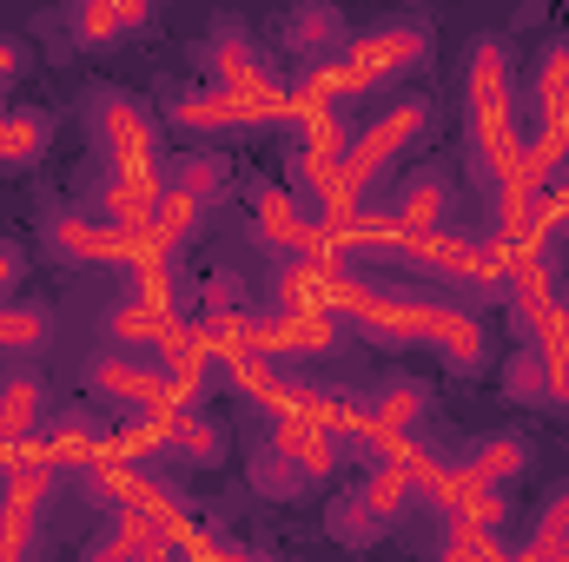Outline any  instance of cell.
Wrapping results in <instances>:
<instances>
[{"label": "cell", "instance_id": "27", "mask_svg": "<svg viewBox=\"0 0 569 562\" xmlns=\"http://www.w3.org/2000/svg\"><path fill=\"white\" fill-rule=\"evenodd\" d=\"M530 107L550 113V107H569V40H550L543 60H537V87H530Z\"/></svg>", "mask_w": 569, "mask_h": 562}, {"label": "cell", "instance_id": "6", "mask_svg": "<svg viewBox=\"0 0 569 562\" xmlns=\"http://www.w3.org/2000/svg\"><path fill=\"white\" fill-rule=\"evenodd\" d=\"M100 140H107L113 172H159V127L140 100L100 93Z\"/></svg>", "mask_w": 569, "mask_h": 562}, {"label": "cell", "instance_id": "15", "mask_svg": "<svg viewBox=\"0 0 569 562\" xmlns=\"http://www.w3.org/2000/svg\"><path fill=\"white\" fill-rule=\"evenodd\" d=\"M365 411L378 430H391V436H418L437 411V391H430L425 378H385L371 398H365Z\"/></svg>", "mask_w": 569, "mask_h": 562}, {"label": "cell", "instance_id": "21", "mask_svg": "<svg viewBox=\"0 0 569 562\" xmlns=\"http://www.w3.org/2000/svg\"><path fill=\"white\" fill-rule=\"evenodd\" d=\"M325 530H331L345 550H371L391 523H378V516H371V503H365L358 490H338V496H331V510H325Z\"/></svg>", "mask_w": 569, "mask_h": 562}, {"label": "cell", "instance_id": "7", "mask_svg": "<svg viewBox=\"0 0 569 562\" xmlns=\"http://www.w3.org/2000/svg\"><path fill=\"white\" fill-rule=\"evenodd\" d=\"M47 245L73 265H127L140 252V232H120L93 212H53L47 219Z\"/></svg>", "mask_w": 569, "mask_h": 562}, {"label": "cell", "instance_id": "33", "mask_svg": "<svg viewBox=\"0 0 569 562\" xmlns=\"http://www.w3.org/2000/svg\"><path fill=\"white\" fill-rule=\"evenodd\" d=\"M13 73H20V47H7V40H0V80H13Z\"/></svg>", "mask_w": 569, "mask_h": 562}, {"label": "cell", "instance_id": "4", "mask_svg": "<svg viewBox=\"0 0 569 562\" xmlns=\"http://www.w3.org/2000/svg\"><path fill=\"white\" fill-rule=\"evenodd\" d=\"M53 463L27 443L20 450V463L7 470V490H0V562H20V550L33 543V530H40V510H47V496H53Z\"/></svg>", "mask_w": 569, "mask_h": 562}, {"label": "cell", "instance_id": "1", "mask_svg": "<svg viewBox=\"0 0 569 562\" xmlns=\"http://www.w3.org/2000/svg\"><path fill=\"white\" fill-rule=\"evenodd\" d=\"M470 145H477V172L483 185L510 179L523 165V127H517V100H510V47L497 33H483L470 47Z\"/></svg>", "mask_w": 569, "mask_h": 562}, {"label": "cell", "instance_id": "2", "mask_svg": "<svg viewBox=\"0 0 569 562\" xmlns=\"http://www.w3.org/2000/svg\"><path fill=\"white\" fill-rule=\"evenodd\" d=\"M425 120H430V107L425 100H405V107H391V113H378L358 140L345 145V159H338V199L351 205V212H365V192L378 185V172L405 152V145L425 133Z\"/></svg>", "mask_w": 569, "mask_h": 562}, {"label": "cell", "instance_id": "29", "mask_svg": "<svg viewBox=\"0 0 569 562\" xmlns=\"http://www.w3.org/2000/svg\"><path fill=\"white\" fill-rule=\"evenodd\" d=\"M166 324H172L166 311H146V304H127V298H120V304H113V318H107V331H113L127 351H133V344H159V338H166Z\"/></svg>", "mask_w": 569, "mask_h": 562}, {"label": "cell", "instance_id": "16", "mask_svg": "<svg viewBox=\"0 0 569 562\" xmlns=\"http://www.w3.org/2000/svg\"><path fill=\"white\" fill-rule=\"evenodd\" d=\"M450 179L443 172H411L405 185H398V199H391V225L398 232H411V239H425V232H443V212H450Z\"/></svg>", "mask_w": 569, "mask_h": 562}, {"label": "cell", "instance_id": "24", "mask_svg": "<svg viewBox=\"0 0 569 562\" xmlns=\"http://www.w3.org/2000/svg\"><path fill=\"white\" fill-rule=\"evenodd\" d=\"M358 496L371 503V516H378V523H391V516H405V510H411V496H418V490H411V470H405V463H378V470L358 483Z\"/></svg>", "mask_w": 569, "mask_h": 562}, {"label": "cell", "instance_id": "12", "mask_svg": "<svg viewBox=\"0 0 569 562\" xmlns=\"http://www.w3.org/2000/svg\"><path fill=\"white\" fill-rule=\"evenodd\" d=\"M33 450L53 463V470H93L100 456H113V430L100 418H87V411H67V418H53L40 436H33Z\"/></svg>", "mask_w": 569, "mask_h": 562}, {"label": "cell", "instance_id": "5", "mask_svg": "<svg viewBox=\"0 0 569 562\" xmlns=\"http://www.w3.org/2000/svg\"><path fill=\"white\" fill-rule=\"evenodd\" d=\"M425 53H430V27H425V20H391V27H371V33L345 40V60L358 67V80H365L371 93H378L385 80L411 73Z\"/></svg>", "mask_w": 569, "mask_h": 562}, {"label": "cell", "instance_id": "9", "mask_svg": "<svg viewBox=\"0 0 569 562\" xmlns=\"http://www.w3.org/2000/svg\"><path fill=\"white\" fill-rule=\"evenodd\" d=\"M172 120L186 133H246V127H291V107H252L226 87H206V93H186L172 107Z\"/></svg>", "mask_w": 569, "mask_h": 562}, {"label": "cell", "instance_id": "28", "mask_svg": "<svg viewBox=\"0 0 569 562\" xmlns=\"http://www.w3.org/2000/svg\"><path fill=\"white\" fill-rule=\"evenodd\" d=\"M503 398L510 404H550V378H543V358L537 351H517L503 364Z\"/></svg>", "mask_w": 569, "mask_h": 562}, {"label": "cell", "instance_id": "30", "mask_svg": "<svg viewBox=\"0 0 569 562\" xmlns=\"http://www.w3.org/2000/svg\"><path fill=\"white\" fill-rule=\"evenodd\" d=\"M490 543H497V536H483V530H470V523H443V550H437V562H483Z\"/></svg>", "mask_w": 569, "mask_h": 562}, {"label": "cell", "instance_id": "22", "mask_svg": "<svg viewBox=\"0 0 569 562\" xmlns=\"http://www.w3.org/2000/svg\"><path fill=\"white\" fill-rule=\"evenodd\" d=\"M246 476H252V496H266V503H298V496L311 490V483H305V476L279 456V450H272V443H259V450H252Z\"/></svg>", "mask_w": 569, "mask_h": 562}, {"label": "cell", "instance_id": "23", "mask_svg": "<svg viewBox=\"0 0 569 562\" xmlns=\"http://www.w3.org/2000/svg\"><path fill=\"white\" fill-rule=\"evenodd\" d=\"M47 152V120L33 107H7L0 113V165H33Z\"/></svg>", "mask_w": 569, "mask_h": 562}, {"label": "cell", "instance_id": "14", "mask_svg": "<svg viewBox=\"0 0 569 562\" xmlns=\"http://www.w3.org/2000/svg\"><path fill=\"white\" fill-rule=\"evenodd\" d=\"M93 391L113 398L120 411H172V404L159 398V364H140L133 351L100 358V364H93Z\"/></svg>", "mask_w": 569, "mask_h": 562}, {"label": "cell", "instance_id": "13", "mask_svg": "<svg viewBox=\"0 0 569 562\" xmlns=\"http://www.w3.org/2000/svg\"><path fill=\"white\" fill-rule=\"evenodd\" d=\"M166 199V179L159 172H107V185L93 192V219L120 225V232H146L152 212Z\"/></svg>", "mask_w": 569, "mask_h": 562}, {"label": "cell", "instance_id": "25", "mask_svg": "<svg viewBox=\"0 0 569 562\" xmlns=\"http://www.w3.org/2000/svg\"><path fill=\"white\" fill-rule=\"evenodd\" d=\"M172 192H186V199L212 205L219 192H232V165H226L219 152H192V159H179V172H172Z\"/></svg>", "mask_w": 569, "mask_h": 562}, {"label": "cell", "instance_id": "11", "mask_svg": "<svg viewBox=\"0 0 569 562\" xmlns=\"http://www.w3.org/2000/svg\"><path fill=\"white\" fill-rule=\"evenodd\" d=\"M430 351L443 358V371H483L490 364V331H483V318H470L463 304H443L437 298V311H430Z\"/></svg>", "mask_w": 569, "mask_h": 562}, {"label": "cell", "instance_id": "18", "mask_svg": "<svg viewBox=\"0 0 569 562\" xmlns=\"http://www.w3.org/2000/svg\"><path fill=\"white\" fill-rule=\"evenodd\" d=\"M47 384L33 378V371H13V378H0V436L13 443V450H27L40 430H47Z\"/></svg>", "mask_w": 569, "mask_h": 562}, {"label": "cell", "instance_id": "32", "mask_svg": "<svg viewBox=\"0 0 569 562\" xmlns=\"http://www.w3.org/2000/svg\"><path fill=\"white\" fill-rule=\"evenodd\" d=\"M13 279H20V252H13V245H0V291H7Z\"/></svg>", "mask_w": 569, "mask_h": 562}, {"label": "cell", "instance_id": "20", "mask_svg": "<svg viewBox=\"0 0 569 562\" xmlns=\"http://www.w3.org/2000/svg\"><path fill=\"white\" fill-rule=\"evenodd\" d=\"M172 456L192 463V470H219L226 463V430L206 418V411H179L172 418Z\"/></svg>", "mask_w": 569, "mask_h": 562}, {"label": "cell", "instance_id": "31", "mask_svg": "<svg viewBox=\"0 0 569 562\" xmlns=\"http://www.w3.org/2000/svg\"><path fill=\"white\" fill-rule=\"evenodd\" d=\"M537 543H550V536H569V490H557L543 510H537V530H530Z\"/></svg>", "mask_w": 569, "mask_h": 562}, {"label": "cell", "instance_id": "3", "mask_svg": "<svg viewBox=\"0 0 569 562\" xmlns=\"http://www.w3.org/2000/svg\"><path fill=\"white\" fill-rule=\"evenodd\" d=\"M252 232L266 239V252H272L279 265H325V272H331V232L305 212L298 192L259 185V192H252Z\"/></svg>", "mask_w": 569, "mask_h": 562}, {"label": "cell", "instance_id": "17", "mask_svg": "<svg viewBox=\"0 0 569 562\" xmlns=\"http://www.w3.org/2000/svg\"><path fill=\"white\" fill-rule=\"evenodd\" d=\"M530 351L543 358L550 411H569V298H550V304L530 318Z\"/></svg>", "mask_w": 569, "mask_h": 562}, {"label": "cell", "instance_id": "8", "mask_svg": "<svg viewBox=\"0 0 569 562\" xmlns=\"http://www.w3.org/2000/svg\"><path fill=\"white\" fill-rule=\"evenodd\" d=\"M212 73H219L226 93H239V100H252V107H291V87L266 73L259 47H252L239 27H219V33H212Z\"/></svg>", "mask_w": 569, "mask_h": 562}, {"label": "cell", "instance_id": "19", "mask_svg": "<svg viewBox=\"0 0 569 562\" xmlns=\"http://www.w3.org/2000/svg\"><path fill=\"white\" fill-rule=\"evenodd\" d=\"M146 20H152L146 0H93V7H73V13H67V27H73L80 47H107L113 33H133Z\"/></svg>", "mask_w": 569, "mask_h": 562}, {"label": "cell", "instance_id": "26", "mask_svg": "<svg viewBox=\"0 0 569 562\" xmlns=\"http://www.w3.org/2000/svg\"><path fill=\"white\" fill-rule=\"evenodd\" d=\"M199 225H206V205L166 185V199H159V212H152V225H146V232H152V239H159L166 252H179V245H186V239H192Z\"/></svg>", "mask_w": 569, "mask_h": 562}, {"label": "cell", "instance_id": "10", "mask_svg": "<svg viewBox=\"0 0 569 562\" xmlns=\"http://www.w3.org/2000/svg\"><path fill=\"white\" fill-rule=\"evenodd\" d=\"M272 450H279L284 463L305 476V483H331L338 476V463H345V443L325 430V423L298 418V411H284V418H272V436H266Z\"/></svg>", "mask_w": 569, "mask_h": 562}]
</instances>
